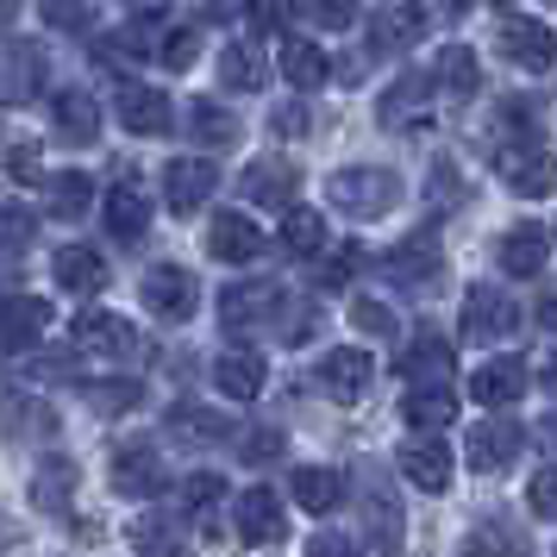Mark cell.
<instances>
[{
	"instance_id": "ffe728a7",
	"label": "cell",
	"mask_w": 557,
	"mask_h": 557,
	"mask_svg": "<svg viewBox=\"0 0 557 557\" xmlns=\"http://www.w3.org/2000/svg\"><path fill=\"white\" fill-rule=\"evenodd\" d=\"M520 445H527V432L513 426V420H482L476 432H470V470H482V476H495V470H507L513 457H520Z\"/></svg>"
},
{
	"instance_id": "680465c9",
	"label": "cell",
	"mask_w": 557,
	"mask_h": 557,
	"mask_svg": "<svg viewBox=\"0 0 557 557\" xmlns=\"http://www.w3.org/2000/svg\"><path fill=\"white\" fill-rule=\"evenodd\" d=\"M126 13L145 26V20H163V13H170V0H126Z\"/></svg>"
},
{
	"instance_id": "d6986e66",
	"label": "cell",
	"mask_w": 557,
	"mask_h": 557,
	"mask_svg": "<svg viewBox=\"0 0 557 557\" xmlns=\"http://www.w3.org/2000/svg\"><path fill=\"white\" fill-rule=\"evenodd\" d=\"M51 276L63 295H101L107 288V257L95 245H57L51 251Z\"/></svg>"
},
{
	"instance_id": "6da1fadb",
	"label": "cell",
	"mask_w": 557,
	"mask_h": 557,
	"mask_svg": "<svg viewBox=\"0 0 557 557\" xmlns=\"http://www.w3.org/2000/svg\"><path fill=\"white\" fill-rule=\"evenodd\" d=\"M326 195L338 213H351V220H382L388 207L401 201V176L395 170H376V163H357V170H338L326 182Z\"/></svg>"
},
{
	"instance_id": "7402d4cb",
	"label": "cell",
	"mask_w": 557,
	"mask_h": 557,
	"mask_svg": "<svg viewBox=\"0 0 557 557\" xmlns=\"http://www.w3.org/2000/svg\"><path fill=\"white\" fill-rule=\"evenodd\" d=\"M51 126L70 138V145H95L101 138V101L88 88H57L51 95Z\"/></svg>"
},
{
	"instance_id": "b9f144b4",
	"label": "cell",
	"mask_w": 557,
	"mask_h": 557,
	"mask_svg": "<svg viewBox=\"0 0 557 557\" xmlns=\"http://www.w3.org/2000/svg\"><path fill=\"white\" fill-rule=\"evenodd\" d=\"M132 545H138V557H182V532H176V520L145 513V520L132 527Z\"/></svg>"
},
{
	"instance_id": "ac0fdd59",
	"label": "cell",
	"mask_w": 557,
	"mask_h": 557,
	"mask_svg": "<svg viewBox=\"0 0 557 557\" xmlns=\"http://www.w3.org/2000/svg\"><path fill=\"white\" fill-rule=\"evenodd\" d=\"M382 270L401 282V288H426V282H438V270H445L438 238H432V232H413V238H401L395 251L382 257Z\"/></svg>"
},
{
	"instance_id": "cb8c5ba5",
	"label": "cell",
	"mask_w": 557,
	"mask_h": 557,
	"mask_svg": "<svg viewBox=\"0 0 557 557\" xmlns=\"http://www.w3.org/2000/svg\"><path fill=\"white\" fill-rule=\"evenodd\" d=\"M213 382H220L226 401H257L263 382H270V363H263V351H226L213 363Z\"/></svg>"
},
{
	"instance_id": "ee69618b",
	"label": "cell",
	"mask_w": 557,
	"mask_h": 557,
	"mask_svg": "<svg viewBox=\"0 0 557 557\" xmlns=\"http://www.w3.org/2000/svg\"><path fill=\"white\" fill-rule=\"evenodd\" d=\"M195 57H201V26L163 32V45H157V63L163 70H195Z\"/></svg>"
},
{
	"instance_id": "836d02e7",
	"label": "cell",
	"mask_w": 557,
	"mask_h": 557,
	"mask_svg": "<svg viewBox=\"0 0 557 557\" xmlns=\"http://www.w3.org/2000/svg\"><path fill=\"white\" fill-rule=\"evenodd\" d=\"M282 76L295 82V88H326L332 57L320 51L313 38H288V45H282Z\"/></svg>"
},
{
	"instance_id": "ab89813d",
	"label": "cell",
	"mask_w": 557,
	"mask_h": 557,
	"mask_svg": "<svg viewBox=\"0 0 557 557\" xmlns=\"http://www.w3.org/2000/svg\"><path fill=\"white\" fill-rule=\"evenodd\" d=\"M220 502H226V482L213 476V470H195V476L182 482V513H188V520L213 527V507Z\"/></svg>"
},
{
	"instance_id": "ba28073f",
	"label": "cell",
	"mask_w": 557,
	"mask_h": 557,
	"mask_svg": "<svg viewBox=\"0 0 557 557\" xmlns=\"http://www.w3.org/2000/svg\"><path fill=\"white\" fill-rule=\"evenodd\" d=\"M113 107H120V126H126L132 138H163V132L176 126V107H170V95H163V88H145V82H126Z\"/></svg>"
},
{
	"instance_id": "6f0895ef",
	"label": "cell",
	"mask_w": 557,
	"mask_h": 557,
	"mask_svg": "<svg viewBox=\"0 0 557 557\" xmlns=\"http://www.w3.org/2000/svg\"><path fill=\"white\" fill-rule=\"evenodd\" d=\"M432 188H438V207H457V170H451V163H438V170H432Z\"/></svg>"
},
{
	"instance_id": "4fadbf2b",
	"label": "cell",
	"mask_w": 557,
	"mask_h": 557,
	"mask_svg": "<svg viewBox=\"0 0 557 557\" xmlns=\"http://www.w3.org/2000/svg\"><path fill=\"white\" fill-rule=\"evenodd\" d=\"M370 382H376V363H370V351L338 345V351L320 357V388H326L332 401H363V395H370Z\"/></svg>"
},
{
	"instance_id": "be15d7a7",
	"label": "cell",
	"mask_w": 557,
	"mask_h": 557,
	"mask_svg": "<svg viewBox=\"0 0 557 557\" xmlns=\"http://www.w3.org/2000/svg\"><path fill=\"white\" fill-rule=\"evenodd\" d=\"M545 7H557V0H545Z\"/></svg>"
},
{
	"instance_id": "4316f807",
	"label": "cell",
	"mask_w": 557,
	"mask_h": 557,
	"mask_svg": "<svg viewBox=\"0 0 557 557\" xmlns=\"http://www.w3.org/2000/svg\"><path fill=\"white\" fill-rule=\"evenodd\" d=\"M495 257H502L507 276H539V270H545V257H552V238H545L539 226H513V232H502Z\"/></svg>"
},
{
	"instance_id": "d6a6232c",
	"label": "cell",
	"mask_w": 557,
	"mask_h": 557,
	"mask_svg": "<svg viewBox=\"0 0 557 557\" xmlns=\"http://www.w3.org/2000/svg\"><path fill=\"white\" fill-rule=\"evenodd\" d=\"M288 488H295V502H301L307 513H332V507L345 502V476H338V470H320V463H301Z\"/></svg>"
},
{
	"instance_id": "7c38bea8",
	"label": "cell",
	"mask_w": 557,
	"mask_h": 557,
	"mask_svg": "<svg viewBox=\"0 0 557 557\" xmlns=\"http://www.w3.org/2000/svg\"><path fill=\"white\" fill-rule=\"evenodd\" d=\"M295 188H301V176H295L288 157H257L251 170L238 176V195H245V201L251 207H282V213L295 207Z\"/></svg>"
},
{
	"instance_id": "277c9868",
	"label": "cell",
	"mask_w": 557,
	"mask_h": 557,
	"mask_svg": "<svg viewBox=\"0 0 557 557\" xmlns=\"http://www.w3.org/2000/svg\"><path fill=\"white\" fill-rule=\"evenodd\" d=\"M432 107H438L432 76H401V82H388V88H382L376 120L388 132H426L432 126Z\"/></svg>"
},
{
	"instance_id": "603a6c76",
	"label": "cell",
	"mask_w": 557,
	"mask_h": 557,
	"mask_svg": "<svg viewBox=\"0 0 557 557\" xmlns=\"http://www.w3.org/2000/svg\"><path fill=\"white\" fill-rule=\"evenodd\" d=\"M401 376H407V388H438V382H451V345H445L438 332H420L401 351Z\"/></svg>"
},
{
	"instance_id": "f5cc1de1",
	"label": "cell",
	"mask_w": 557,
	"mask_h": 557,
	"mask_svg": "<svg viewBox=\"0 0 557 557\" xmlns=\"http://www.w3.org/2000/svg\"><path fill=\"white\" fill-rule=\"evenodd\" d=\"M45 20L63 32H88V7L82 0H45Z\"/></svg>"
},
{
	"instance_id": "44dd1931",
	"label": "cell",
	"mask_w": 557,
	"mask_h": 557,
	"mask_svg": "<svg viewBox=\"0 0 557 557\" xmlns=\"http://www.w3.org/2000/svg\"><path fill=\"white\" fill-rule=\"evenodd\" d=\"M207 251L220 257V263H257V257H263V232H257L251 213H213Z\"/></svg>"
},
{
	"instance_id": "f546056e",
	"label": "cell",
	"mask_w": 557,
	"mask_h": 557,
	"mask_svg": "<svg viewBox=\"0 0 557 557\" xmlns=\"http://www.w3.org/2000/svg\"><path fill=\"white\" fill-rule=\"evenodd\" d=\"M263 76H270V63H263V51H257L251 38H232L226 51H220V88L251 95V88H263Z\"/></svg>"
},
{
	"instance_id": "f6af8a7d",
	"label": "cell",
	"mask_w": 557,
	"mask_h": 557,
	"mask_svg": "<svg viewBox=\"0 0 557 557\" xmlns=\"http://www.w3.org/2000/svg\"><path fill=\"white\" fill-rule=\"evenodd\" d=\"M245 20H251L257 32H270V38H276V32L295 26V0H245Z\"/></svg>"
},
{
	"instance_id": "9c48e42d",
	"label": "cell",
	"mask_w": 557,
	"mask_h": 557,
	"mask_svg": "<svg viewBox=\"0 0 557 557\" xmlns=\"http://www.w3.org/2000/svg\"><path fill=\"white\" fill-rule=\"evenodd\" d=\"M113 488H120L126 502H151L157 488H163V457H157L145 438L113 445Z\"/></svg>"
},
{
	"instance_id": "1f68e13d",
	"label": "cell",
	"mask_w": 557,
	"mask_h": 557,
	"mask_svg": "<svg viewBox=\"0 0 557 557\" xmlns=\"http://www.w3.org/2000/svg\"><path fill=\"white\" fill-rule=\"evenodd\" d=\"M0 432H13V438H51V432H57V413H51V401L7 395V401H0Z\"/></svg>"
},
{
	"instance_id": "816d5d0a",
	"label": "cell",
	"mask_w": 557,
	"mask_h": 557,
	"mask_svg": "<svg viewBox=\"0 0 557 557\" xmlns=\"http://www.w3.org/2000/svg\"><path fill=\"white\" fill-rule=\"evenodd\" d=\"M245 463H276L282 457V432L276 426H257V432H245Z\"/></svg>"
},
{
	"instance_id": "8992f818",
	"label": "cell",
	"mask_w": 557,
	"mask_h": 557,
	"mask_svg": "<svg viewBox=\"0 0 557 557\" xmlns=\"http://www.w3.org/2000/svg\"><path fill=\"white\" fill-rule=\"evenodd\" d=\"M495 38H502V57L513 63V70H527V76H545V70L557 63V38H552L545 20H520V13H507Z\"/></svg>"
},
{
	"instance_id": "6125c7cd",
	"label": "cell",
	"mask_w": 557,
	"mask_h": 557,
	"mask_svg": "<svg viewBox=\"0 0 557 557\" xmlns=\"http://www.w3.org/2000/svg\"><path fill=\"white\" fill-rule=\"evenodd\" d=\"M13 13H20V0H0V26H7V20H13Z\"/></svg>"
},
{
	"instance_id": "f1b7e54d",
	"label": "cell",
	"mask_w": 557,
	"mask_h": 557,
	"mask_svg": "<svg viewBox=\"0 0 557 557\" xmlns=\"http://www.w3.org/2000/svg\"><path fill=\"white\" fill-rule=\"evenodd\" d=\"M432 88H445L451 101H470V95L482 88L476 51H470V45H445V51H438V70H432Z\"/></svg>"
},
{
	"instance_id": "c3c4849f",
	"label": "cell",
	"mask_w": 557,
	"mask_h": 557,
	"mask_svg": "<svg viewBox=\"0 0 557 557\" xmlns=\"http://www.w3.org/2000/svg\"><path fill=\"white\" fill-rule=\"evenodd\" d=\"M32 232H38V220H32L26 207L0 201V245H7V251H20V245H26Z\"/></svg>"
},
{
	"instance_id": "e575fe53",
	"label": "cell",
	"mask_w": 557,
	"mask_h": 557,
	"mask_svg": "<svg viewBox=\"0 0 557 557\" xmlns=\"http://www.w3.org/2000/svg\"><path fill=\"white\" fill-rule=\"evenodd\" d=\"M70 495H76V463H70V457L38 463V476H32V502L45 507V513H70Z\"/></svg>"
},
{
	"instance_id": "83f0119b",
	"label": "cell",
	"mask_w": 557,
	"mask_h": 557,
	"mask_svg": "<svg viewBox=\"0 0 557 557\" xmlns=\"http://www.w3.org/2000/svg\"><path fill=\"white\" fill-rule=\"evenodd\" d=\"M401 413H407V426L413 432H445L457 420V395H451V382H438V388H407V401H401Z\"/></svg>"
},
{
	"instance_id": "7a4b0ae2",
	"label": "cell",
	"mask_w": 557,
	"mask_h": 557,
	"mask_svg": "<svg viewBox=\"0 0 557 557\" xmlns=\"http://www.w3.org/2000/svg\"><path fill=\"white\" fill-rule=\"evenodd\" d=\"M495 176L520 201H545V195H557V157L539 138H507V145H495Z\"/></svg>"
},
{
	"instance_id": "11a10c76",
	"label": "cell",
	"mask_w": 557,
	"mask_h": 557,
	"mask_svg": "<svg viewBox=\"0 0 557 557\" xmlns=\"http://www.w3.org/2000/svg\"><path fill=\"white\" fill-rule=\"evenodd\" d=\"M307 557H357L351 539H338V532H320L313 545H307Z\"/></svg>"
},
{
	"instance_id": "5bb4252c",
	"label": "cell",
	"mask_w": 557,
	"mask_h": 557,
	"mask_svg": "<svg viewBox=\"0 0 557 557\" xmlns=\"http://www.w3.org/2000/svg\"><path fill=\"white\" fill-rule=\"evenodd\" d=\"M51 332V301H38V295H7L0 301V351H32L38 338Z\"/></svg>"
},
{
	"instance_id": "5b68a950",
	"label": "cell",
	"mask_w": 557,
	"mask_h": 557,
	"mask_svg": "<svg viewBox=\"0 0 557 557\" xmlns=\"http://www.w3.org/2000/svg\"><path fill=\"white\" fill-rule=\"evenodd\" d=\"M513 326H520V301L507 288H470L463 295V338L470 345H502Z\"/></svg>"
},
{
	"instance_id": "9f6ffc18",
	"label": "cell",
	"mask_w": 557,
	"mask_h": 557,
	"mask_svg": "<svg viewBox=\"0 0 557 557\" xmlns=\"http://www.w3.org/2000/svg\"><path fill=\"white\" fill-rule=\"evenodd\" d=\"M270 126L282 132V138H295V132H307V107H276V120Z\"/></svg>"
},
{
	"instance_id": "8fae6325",
	"label": "cell",
	"mask_w": 557,
	"mask_h": 557,
	"mask_svg": "<svg viewBox=\"0 0 557 557\" xmlns=\"http://www.w3.org/2000/svg\"><path fill=\"white\" fill-rule=\"evenodd\" d=\"M232 513H238V539H245V545H282V539H288V507H282V495H270V488H245V495L232 502Z\"/></svg>"
},
{
	"instance_id": "e0dca14e",
	"label": "cell",
	"mask_w": 557,
	"mask_h": 557,
	"mask_svg": "<svg viewBox=\"0 0 557 557\" xmlns=\"http://www.w3.org/2000/svg\"><path fill=\"white\" fill-rule=\"evenodd\" d=\"M276 307H282V288H276V282H232L226 295H220V326H226V332L263 326Z\"/></svg>"
},
{
	"instance_id": "db71d44e",
	"label": "cell",
	"mask_w": 557,
	"mask_h": 557,
	"mask_svg": "<svg viewBox=\"0 0 557 557\" xmlns=\"http://www.w3.org/2000/svg\"><path fill=\"white\" fill-rule=\"evenodd\" d=\"M357 263H363V251H357V245H338V257L326 263V276H320V282H326V288H338V282L351 276Z\"/></svg>"
},
{
	"instance_id": "7bdbcfd3",
	"label": "cell",
	"mask_w": 557,
	"mask_h": 557,
	"mask_svg": "<svg viewBox=\"0 0 557 557\" xmlns=\"http://www.w3.org/2000/svg\"><path fill=\"white\" fill-rule=\"evenodd\" d=\"M138 401H145V382H132V376L95 382V388H88V407H95V413H107V420H113V413H132Z\"/></svg>"
},
{
	"instance_id": "91938a15",
	"label": "cell",
	"mask_w": 557,
	"mask_h": 557,
	"mask_svg": "<svg viewBox=\"0 0 557 557\" xmlns=\"http://www.w3.org/2000/svg\"><path fill=\"white\" fill-rule=\"evenodd\" d=\"M539 326L557 332V282H545V295H539Z\"/></svg>"
},
{
	"instance_id": "9a60e30c",
	"label": "cell",
	"mask_w": 557,
	"mask_h": 557,
	"mask_svg": "<svg viewBox=\"0 0 557 557\" xmlns=\"http://www.w3.org/2000/svg\"><path fill=\"white\" fill-rule=\"evenodd\" d=\"M401 476L420 488V495H445L451 488V445L445 438H407L401 445Z\"/></svg>"
},
{
	"instance_id": "4dcf8cb0",
	"label": "cell",
	"mask_w": 557,
	"mask_h": 557,
	"mask_svg": "<svg viewBox=\"0 0 557 557\" xmlns=\"http://www.w3.org/2000/svg\"><path fill=\"white\" fill-rule=\"evenodd\" d=\"M463 557H532V539L513 520H488L463 532Z\"/></svg>"
},
{
	"instance_id": "681fc988",
	"label": "cell",
	"mask_w": 557,
	"mask_h": 557,
	"mask_svg": "<svg viewBox=\"0 0 557 557\" xmlns=\"http://www.w3.org/2000/svg\"><path fill=\"white\" fill-rule=\"evenodd\" d=\"M307 13H313L320 32H345L357 20V0H307Z\"/></svg>"
},
{
	"instance_id": "60d3db41",
	"label": "cell",
	"mask_w": 557,
	"mask_h": 557,
	"mask_svg": "<svg viewBox=\"0 0 557 557\" xmlns=\"http://www.w3.org/2000/svg\"><path fill=\"white\" fill-rule=\"evenodd\" d=\"M170 432H182V438H232V420L213 413V407L182 401V407H170Z\"/></svg>"
},
{
	"instance_id": "f35d334b",
	"label": "cell",
	"mask_w": 557,
	"mask_h": 557,
	"mask_svg": "<svg viewBox=\"0 0 557 557\" xmlns=\"http://www.w3.org/2000/svg\"><path fill=\"white\" fill-rule=\"evenodd\" d=\"M32 88H38V57H32V45H7L0 51V101H26Z\"/></svg>"
},
{
	"instance_id": "30bf717a",
	"label": "cell",
	"mask_w": 557,
	"mask_h": 557,
	"mask_svg": "<svg viewBox=\"0 0 557 557\" xmlns=\"http://www.w3.org/2000/svg\"><path fill=\"white\" fill-rule=\"evenodd\" d=\"M432 26L426 0H382L376 13H370V38H376V51H407V45H420Z\"/></svg>"
},
{
	"instance_id": "3957f363",
	"label": "cell",
	"mask_w": 557,
	"mask_h": 557,
	"mask_svg": "<svg viewBox=\"0 0 557 557\" xmlns=\"http://www.w3.org/2000/svg\"><path fill=\"white\" fill-rule=\"evenodd\" d=\"M138 295H145V307H151L157 320L182 326V320H195V307H201V282L188 276L182 263H151L145 282H138Z\"/></svg>"
},
{
	"instance_id": "d590c367",
	"label": "cell",
	"mask_w": 557,
	"mask_h": 557,
	"mask_svg": "<svg viewBox=\"0 0 557 557\" xmlns=\"http://www.w3.org/2000/svg\"><path fill=\"white\" fill-rule=\"evenodd\" d=\"M45 201H51L57 220H82L88 207H95V176H82V170H57L45 182Z\"/></svg>"
},
{
	"instance_id": "8d00e7d4",
	"label": "cell",
	"mask_w": 557,
	"mask_h": 557,
	"mask_svg": "<svg viewBox=\"0 0 557 557\" xmlns=\"http://www.w3.org/2000/svg\"><path fill=\"white\" fill-rule=\"evenodd\" d=\"M188 132L201 138L207 151H232V145H238V120H232L220 101H195L188 107Z\"/></svg>"
},
{
	"instance_id": "484cf974",
	"label": "cell",
	"mask_w": 557,
	"mask_h": 557,
	"mask_svg": "<svg viewBox=\"0 0 557 557\" xmlns=\"http://www.w3.org/2000/svg\"><path fill=\"white\" fill-rule=\"evenodd\" d=\"M101 220H107V232H113L120 245H138V238L151 232V201H145L138 188H107Z\"/></svg>"
},
{
	"instance_id": "7dc6e473",
	"label": "cell",
	"mask_w": 557,
	"mask_h": 557,
	"mask_svg": "<svg viewBox=\"0 0 557 557\" xmlns=\"http://www.w3.org/2000/svg\"><path fill=\"white\" fill-rule=\"evenodd\" d=\"M351 326L370 332V338H388V332H395V313H388L382 301H370V295H357L351 301Z\"/></svg>"
},
{
	"instance_id": "bcb514c9",
	"label": "cell",
	"mask_w": 557,
	"mask_h": 557,
	"mask_svg": "<svg viewBox=\"0 0 557 557\" xmlns=\"http://www.w3.org/2000/svg\"><path fill=\"white\" fill-rule=\"evenodd\" d=\"M0 163H7V176L13 182H45V170H38V145H32V138H13V145H7V151H0Z\"/></svg>"
},
{
	"instance_id": "2e32d148",
	"label": "cell",
	"mask_w": 557,
	"mask_h": 557,
	"mask_svg": "<svg viewBox=\"0 0 557 557\" xmlns=\"http://www.w3.org/2000/svg\"><path fill=\"white\" fill-rule=\"evenodd\" d=\"M76 351H88V357H138V332H132V320H120V313L88 307V313L76 320Z\"/></svg>"
},
{
	"instance_id": "52a82bcc",
	"label": "cell",
	"mask_w": 557,
	"mask_h": 557,
	"mask_svg": "<svg viewBox=\"0 0 557 557\" xmlns=\"http://www.w3.org/2000/svg\"><path fill=\"white\" fill-rule=\"evenodd\" d=\"M220 188V170H213V157H170L163 163V201H170V213H201L207 195Z\"/></svg>"
},
{
	"instance_id": "94428289",
	"label": "cell",
	"mask_w": 557,
	"mask_h": 557,
	"mask_svg": "<svg viewBox=\"0 0 557 557\" xmlns=\"http://www.w3.org/2000/svg\"><path fill=\"white\" fill-rule=\"evenodd\" d=\"M545 395H557V351H552V363H545Z\"/></svg>"
},
{
	"instance_id": "f907efd6",
	"label": "cell",
	"mask_w": 557,
	"mask_h": 557,
	"mask_svg": "<svg viewBox=\"0 0 557 557\" xmlns=\"http://www.w3.org/2000/svg\"><path fill=\"white\" fill-rule=\"evenodd\" d=\"M527 502H532V513H539V520H557V463H552V470H539V476L527 482Z\"/></svg>"
},
{
	"instance_id": "d4e9b609",
	"label": "cell",
	"mask_w": 557,
	"mask_h": 557,
	"mask_svg": "<svg viewBox=\"0 0 557 557\" xmlns=\"http://www.w3.org/2000/svg\"><path fill=\"white\" fill-rule=\"evenodd\" d=\"M520 395H527V363L520 357H495V363H482L470 376V401H482V407H507Z\"/></svg>"
},
{
	"instance_id": "74e56055",
	"label": "cell",
	"mask_w": 557,
	"mask_h": 557,
	"mask_svg": "<svg viewBox=\"0 0 557 557\" xmlns=\"http://www.w3.org/2000/svg\"><path fill=\"white\" fill-rule=\"evenodd\" d=\"M282 245L295 257H320L326 251V220H320L313 207H288V213H282Z\"/></svg>"
}]
</instances>
